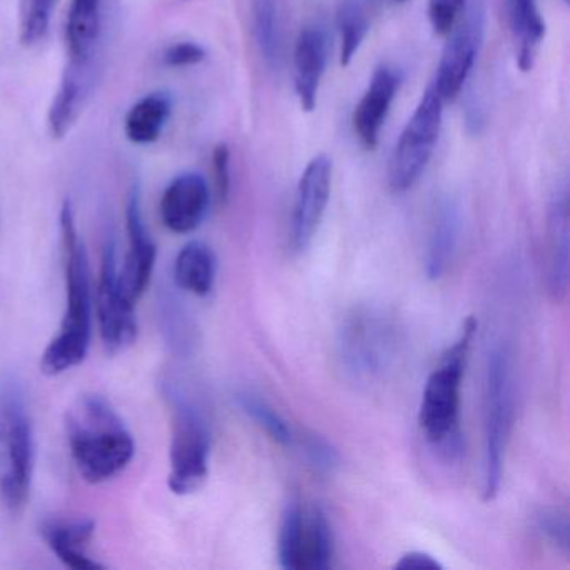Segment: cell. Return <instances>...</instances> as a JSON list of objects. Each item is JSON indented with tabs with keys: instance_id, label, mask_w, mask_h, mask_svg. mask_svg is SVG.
Segmentation results:
<instances>
[{
	"instance_id": "obj_23",
	"label": "cell",
	"mask_w": 570,
	"mask_h": 570,
	"mask_svg": "<svg viewBox=\"0 0 570 570\" xmlns=\"http://www.w3.org/2000/svg\"><path fill=\"white\" fill-rule=\"evenodd\" d=\"M175 282L196 296H208L216 282V256L206 243L191 242L176 256Z\"/></svg>"
},
{
	"instance_id": "obj_17",
	"label": "cell",
	"mask_w": 570,
	"mask_h": 570,
	"mask_svg": "<svg viewBox=\"0 0 570 570\" xmlns=\"http://www.w3.org/2000/svg\"><path fill=\"white\" fill-rule=\"evenodd\" d=\"M98 65H66L58 91L49 109V128L56 139L71 132L72 126L85 111L96 82Z\"/></svg>"
},
{
	"instance_id": "obj_16",
	"label": "cell",
	"mask_w": 570,
	"mask_h": 570,
	"mask_svg": "<svg viewBox=\"0 0 570 570\" xmlns=\"http://www.w3.org/2000/svg\"><path fill=\"white\" fill-rule=\"evenodd\" d=\"M41 537L56 557L69 569H102L98 560L89 557L88 547L96 532L95 520L82 517L46 519L39 527Z\"/></svg>"
},
{
	"instance_id": "obj_22",
	"label": "cell",
	"mask_w": 570,
	"mask_h": 570,
	"mask_svg": "<svg viewBox=\"0 0 570 570\" xmlns=\"http://www.w3.org/2000/svg\"><path fill=\"white\" fill-rule=\"evenodd\" d=\"M510 24L517 45V65L520 71H532L546 36V22L535 0H509Z\"/></svg>"
},
{
	"instance_id": "obj_34",
	"label": "cell",
	"mask_w": 570,
	"mask_h": 570,
	"mask_svg": "<svg viewBox=\"0 0 570 570\" xmlns=\"http://www.w3.org/2000/svg\"><path fill=\"white\" fill-rule=\"evenodd\" d=\"M395 569L399 570H440L443 569L442 563L426 552H409L400 557L399 562L395 563Z\"/></svg>"
},
{
	"instance_id": "obj_21",
	"label": "cell",
	"mask_w": 570,
	"mask_h": 570,
	"mask_svg": "<svg viewBox=\"0 0 570 570\" xmlns=\"http://www.w3.org/2000/svg\"><path fill=\"white\" fill-rule=\"evenodd\" d=\"M173 112L168 92L156 91L139 99L125 118V135L132 145H153L161 138Z\"/></svg>"
},
{
	"instance_id": "obj_11",
	"label": "cell",
	"mask_w": 570,
	"mask_h": 570,
	"mask_svg": "<svg viewBox=\"0 0 570 570\" xmlns=\"http://www.w3.org/2000/svg\"><path fill=\"white\" fill-rule=\"evenodd\" d=\"M483 28L485 12L476 2L470 6L466 2L462 16L446 36V45L433 82L443 102L453 101L465 86L482 46Z\"/></svg>"
},
{
	"instance_id": "obj_10",
	"label": "cell",
	"mask_w": 570,
	"mask_h": 570,
	"mask_svg": "<svg viewBox=\"0 0 570 570\" xmlns=\"http://www.w3.org/2000/svg\"><path fill=\"white\" fill-rule=\"evenodd\" d=\"M119 266L115 242H108L102 253L101 275L96 292L99 333L109 353H119L138 336L135 302L128 298L119 283Z\"/></svg>"
},
{
	"instance_id": "obj_15",
	"label": "cell",
	"mask_w": 570,
	"mask_h": 570,
	"mask_svg": "<svg viewBox=\"0 0 570 570\" xmlns=\"http://www.w3.org/2000/svg\"><path fill=\"white\" fill-rule=\"evenodd\" d=\"M400 76L389 66H380L370 79L365 95L353 115V128L366 149H375L393 99L399 91Z\"/></svg>"
},
{
	"instance_id": "obj_27",
	"label": "cell",
	"mask_w": 570,
	"mask_h": 570,
	"mask_svg": "<svg viewBox=\"0 0 570 570\" xmlns=\"http://www.w3.org/2000/svg\"><path fill=\"white\" fill-rule=\"evenodd\" d=\"M340 32H342V55L340 65L348 66L365 41L368 32V18L356 0L343 2L338 12Z\"/></svg>"
},
{
	"instance_id": "obj_24",
	"label": "cell",
	"mask_w": 570,
	"mask_h": 570,
	"mask_svg": "<svg viewBox=\"0 0 570 570\" xmlns=\"http://www.w3.org/2000/svg\"><path fill=\"white\" fill-rule=\"evenodd\" d=\"M460 219L455 206L445 203L440 206L433 219L432 232L426 252V276L430 279L442 278L449 269L450 263L459 243Z\"/></svg>"
},
{
	"instance_id": "obj_28",
	"label": "cell",
	"mask_w": 570,
	"mask_h": 570,
	"mask_svg": "<svg viewBox=\"0 0 570 570\" xmlns=\"http://www.w3.org/2000/svg\"><path fill=\"white\" fill-rule=\"evenodd\" d=\"M58 0H21L19 4V39L22 45H38L48 36Z\"/></svg>"
},
{
	"instance_id": "obj_26",
	"label": "cell",
	"mask_w": 570,
	"mask_h": 570,
	"mask_svg": "<svg viewBox=\"0 0 570 570\" xmlns=\"http://www.w3.org/2000/svg\"><path fill=\"white\" fill-rule=\"evenodd\" d=\"M238 405L276 443L293 445L295 433H293L292 426L266 400L259 399L258 395H253V393H239Z\"/></svg>"
},
{
	"instance_id": "obj_19",
	"label": "cell",
	"mask_w": 570,
	"mask_h": 570,
	"mask_svg": "<svg viewBox=\"0 0 570 570\" xmlns=\"http://www.w3.org/2000/svg\"><path fill=\"white\" fill-rule=\"evenodd\" d=\"M547 248V286L553 302H562L569 288V198L566 188L557 191L550 203Z\"/></svg>"
},
{
	"instance_id": "obj_13",
	"label": "cell",
	"mask_w": 570,
	"mask_h": 570,
	"mask_svg": "<svg viewBox=\"0 0 570 570\" xmlns=\"http://www.w3.org/2000/svg\"><path fill=\"white\" fill-rule=\"evenodd\" d=\"M126 228H128L129 252L118 276L126 295L136 303L151 282L156 256H158V249L142 219L138 188L132 189L129 195Z\"/></svg>"
},
{
	"instance_id": "obj_25",
	"label": "cell",
	"mask_w": 570,
	"mask_h": 570,
	"mask_svg": "<svg viewBox=\"0 0 570 570\" xmlns=\"http://www.w3.org/2000/svg\"><path fill=\"white\" fill-rule=\"evenodd\" d=\"M253 31L262 58L278 69L283 58V26L279 0H253Z\"/></svg>"
},
{
	"instance_id": "obj_7",
	"label": "cell",
	"mask_w": 570,
	"mask_h": 570,
	"mask_svg": "<svg viewBox=\"0 0 570 570\" xmlns=\"http://www.w3.org/2000/svg\"><path fill=\"white\" fill-rule=\"evenodd\" d=\"M443 99L430 85L393 149L389 165L392 191L405 193L425 171L442 129Z\"/></svg>"
},
{
	"instance_id": "obj_5",
	"label": "cell",
	"mask_w": 570,
	"mask_h": 570,
	"mask_svg": "<svg viewBox=\"0 0 570 570\" xmlns=\"http://www.w3.org/2000/svg\"><path fill=\"white\" fill-rule=\"evenodd\" d=\"M476 332V320L469 316L459 340L443 353L439 366L430 373L423 389L419 423L426 440L446 459L462 452L460 433V389L466 355Z\"/></svg>"
},
{
	"instance_id": "obj_33",
	"label": "cell",
	"mask_w": 570,
	"mask_h": 570,
	"mask_svg": "<svg viewBox=\"0 0 570 570\" xmlns=\"http://www.w3.org/2000/svg\"><path fill=\"white\" fill-rule=\"evenodd\" d=\"M213 163H215L216 186H218L219 198L223 202L228 199L229 186H232V176H229V148L226 145H218L213 151Z\"/></svg>"
},
{
	"instance_id": "obj_8",
	"label": "cell",
	"mask_w": 570,
	"mask_h": 570,
	"mask_svg": "<svg viewBox=\"0 0 570 570\" xmlns=\"http://www.w3.org/2000/svg\"><path fill=\"white\" fill-rule=\"evenodd\" d=\"M395 345V328L373 309H355L340 330V358L360 379L379 375L393 358Z\"/></svg>"
},
{
	"instance_id": "obj_20",
	"label": "cell",
	"mask_w": 570,
	"mask_h": 570,
	"mask_svg": "<svg viewBox=\"0 0 570 570\" xmlns=\"http://www.w3.org/2000/svg\"><path fill=\"white\" fill-rule=\"evenodd\" d=\"M102 31L101 0H72L66 21L68 62L96 65Z\"/></svg>"
},
{
	"instance_id": "obj_29",
	"label": "cell",
	"mask_w": 570,
	"mask_h": 570,
	"mask_svg": "<svg viewBox=\"0 0 570 570\" xmlns=\"http://www.w3.org/2000/svg\"><path fill=\"white\" fill-rule=\"evenodd\" d=\"M299 445H302L303 453H305L309 465L316 472L332 473L340 465L338 452L323 436L316 435V433H303L302 439H299Z\"/></svg>"
},
{
	"instance_id": "obj_12",
	"label": "cell",
	"mask_w": 570,
	"mask_h": 570,
	"mask_svg": "<svg viewBox=\"0 0 570 570\" xmlns=\"http://www.w3.org/2000/svg\"><path fill=\"white\" fill-rule=\"evenodd\" d=\"M332 159L320 155L313 158L299 178L292 218V246L302 253L318 232L332 193Z\"/></svg>"
},
{
	"instance_id": "obj_35",
	"label": "cell",
	"mask_w": 570,
	"mask_h": 570,
	"mask_svg": "<svg viewBox=\"0 0 570 570\" xmlns=\"http://www.w3.org/2000/svg\"><path fill=\"white\" fill-rule=\"evenodd\" d=\"M563 2H566V4H569V0H563Z\"/></svg>"
},
{
	"instance_id": "obj_14",
	"label": "cell",
	"mask_w": 570,
	"mask_h": 570,
	"mask_svg": "<svg viewBox=\"0 0 570 570\" xmlns=\"http://www.w3.org/2000/svg\"><path fill=\"white\" fill-rule=\"evenodd\" d=\"M209 188L198 173L176 176L163 193L161 219L169 232L188 235L205 222L209 209Z\"/></svg>"
},
{
	"instance_id": "obj_30",
	"label": "cell",
	"mask_w": 570,
	"mask_h": 570,
	"mask_svg": "<svg viewBox=\"0 0 570 570\" xmlns=\"http://www.w3.org/2000/svg\"><path fill=\"white\" fill-rule=\"evenodd\" d=\"M537 527H539L540 533L552 543L556 549L560 552L569 553L570 547V525L569 515L566 510L550 509L542 510L539 519H537Z\"/></svg>"
},
{
	"instance_id": "obj_3",
	"label": "cell",
	"mask_w": 570,
	"mask_h": 570,
	"mask_svg": "<svg viewBox=\"0 0 570 570\" xmlns=\"http://www.w3.org/2000/svg\"><path fill=\"white\" fill-rule=\"evenodd\" d=\"M163 395L171 412L168 485L176 495H189L208 479L212 429L205 406L185 382H163Z\"/></svg>"
},
{
	"instance_id": "obj_4",
	"label": "cell",
	"mask_w": 570,
	"mask_h": 570,
	"mask_svg": "<svg viewBox=\"0 0 570 570\" xmlns=\"http://www.w3.org/2000/svg\"><path fill=\"white\" fill-rule=\"evenodd\" d=\"M36 443L24 386L18 376H0V502L24 510L35 475Z\"/></svg>"
},
{
	"instance_id": "obj_9",
	"label": "cell",
	"mask_w": 570,
	"mask_h": 570,
	"mask_svg": "<svg viewBox=\"0 0 570 570\" xmlns=\"http://www.w3.org/2000/svg\"><path fill=\"white\" fill-rule=\"evenodd\" d=\"M333 532L318 505L289 513L279 529L278 556L285 570H326L332 567Z\"/></svg>"
},
{
	"instance_id": "obj_18",
	"label": "cell",
	"mask_w": 570,
	"mask_h": 570,
	"mask_svg": "<svg viewBox=\"0 0 570 570\" xmlns=\"http://www.w3.org/2000/svg\"><path fill=\"white\" fill-rule=\"evenodd\" d=\"M328 59L325 32L316 26L303 29L295 45V91L303 111L312 112L318 102L320 86Z\"/></svg>"
},
{
	"instance_id": "obj_36",
	"label": "cell",
	"mask_w": 570,
	"mask_h": 570,
	"mask_svg": "<svg viewBox=\"0 0 570 570\" xmlns=\"http://www.w3.org/2000/svg\"><path fill=\"white\" fill-rule=\"evenodd\" d=\"M399 2H403V0H399Z\"/></svg>"
},
{
	"instance_id": "obj_6",
	"label": "cell",
	"mask_w": 570,
	"mask_h": 570,
	"mask_svg": "<svg viewBox=\"0 0 570 570\" xmlns=\"http://www.w3.org/2000/svg\"><path fill=\"white\" fill-rule=\"evenodd\" d=\"M513 383L509 353L493 348L485 380V420H483V502H492L502 485L503 460L512 429Z\"/></svg>"
},
{
	"instance_id": "obj_32",
	"label": "cell",
	"mask_w": 570,
	"mask_h": 570,
	"mask_svg": "<svg viewBox=\"0 0 570 570\" xmlns=\"http://www.w3.org/2000/svg\"><path fill=\"white\" fill-rule=\"evenodd\" d=\"M206 59V51L196 42H178L169 46L163 55V61L168 68H191L202 65Z\"/></svg>"
},
{
	"instance_id": "obj_1",
	"label": "cell",
	"mask_w": 570,
	"mask_h": 570,
	"mask_svg": "<svg viewBox=\"0 0 570 570\" xmlns=\"http://www.w3.org/2000/svg\"><path fill=\"white\" fill-rule=\"evenodd\" d=\"M62 245L66 255V312L61 328L41 356V372L61 375L85 362L91 346L92 283L88 252L76 225L71 202L61 208Z\"/></svg>"
},
{
	"instance_id": "obj_31",
	"label": "cell",
	"mask_w": 570,
	"mask_h": 570,
	"mask_svg": "<svg viewBox=\"0 0 570 570\" xmlns=\"http://www.w3.org/2000/svg\"><path fill=\"white\" fill-rule=\"evenodd\" d=\"M466 0H429V21L436 36H446L459 21Z\"/></svg>"
},
{
	"instance_id": "obj_2",
	"label": "cell",
	"mask_w": 570,
	"mask_h": 570,
	"mask_svg": "<svg viewBox=\"0 0 570 570\" xmlns=\"http://www.w3.org/2000/svg\"><path fill=\"white\" fill-rule=\"evenodd\" d=\"M66 435L76 469L88 483L108 482L135 456L131 432L115 406L98 393H85L69 406Z\"/></svg>"
}]
</instances>
